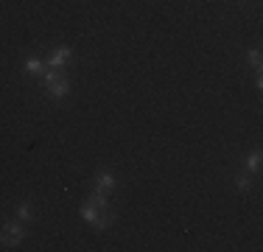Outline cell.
Instances as JSON below:
<instances>
[{
	"label": "cell",
	"instance_id": "6da1fadb",
	"mask_svg": "<svg viewBox=\"0 0 263 252\" xmlns=\"http://www.w3.org/2000/svg\"><path fill=\"white\" fill-rule=\"evenodd\" d=\"M23 238H25V227H23V221H20V219H17V221H6V224L0 227V244L6 247V250L23 244Z\"/></svg>",
	"mask_w": 263,
	"mask_h": 252
},
{
	"label": "cell",
	"instance_id": "7a4b0ae2",
	"mask_svg": "<svg viewBox=\"0 0 263 252\" xmlns=\"http://www.w3.org/2000/svg\"><path fill=\"white\" fill-rule=\"evenodd\" d=\"M42 76H45V84H48V93H51V98H62V95L70 93V81L65 79L59 70L42 73Z\"/></svg>",
	"mask_w": 263,
	"mask_h": 252
},
{
	"label": "cell",
	"instance_id": "3957f363",
	"mask_svg": "<svg viewBox=\"0 0 263 252\" xmlns=\"http://www.w3.org/2000/svg\"><path fill=\"white\" fill-rule=\"evenodd\" d=\"M67 62H70V48H56L48 59V67H65Z\"/></svg>",
	"mask_w": 263,
	"mask_h": 252
},
{
	"label": "cell",
	"instance_id": "277c9868",
	"mask_svg": "<svg viewBox=\"0 0 263 252\" xmlns=\"http://www.w3.org/2000/svg\"><path fill=\"white\" fill-rule=\"evenodd\" d=\"M115 188V177L109 171H101L98 180H95V190H101V193H109V190Z\"/></svg>",
	"mask_w": 263,
	"mask_h": 252
},
{
	"label": "cell",
	"instance_id": "5b68a950",
	"mask_svg": "<svg viewBox=\"0 0 263 252\" xmlns=\"http://www.w3.org/2000/svg\"><path fill=\"white\" fill-rule=\"evenodd\" d=\"M25 73H31V76H42L45 73V62L31 56V59H25Z\"/></svg>",
	"mask_w": 263,
	"mask_h": 252
},
{
	"label": "cell",
	"instance_id": "8992f818",
	"mask_svg": "<svg viewBox=\"0 0 263 252\" xmlns=\"http://www.w3.org/2000/svg\"><path fill=\"white\" fill-rule=\"evenodd\" d=\"M109 224H112V213L101 207V213L95 216V221H93V227H95V230H107Z\"/></svg>",
	"mask_w": 263,
	"mask_h": 252
},
{
	"label": "cell",
	"instance_id": "52a82bcc",
	"mask_svg": "<svg viewBox=\"0 0 263 252\" xmlns=\"http://www.w3.org/2000/svg\"><path fill=\"white\" fill-rule=\"evenodd\" d=\"M87 202H90V205H95V207H107V193H101V190H93Z\"/></svg>",
	"mask_w": 263,
	"mask_h": 252
},
{
	"label": "cell",
	"instance_id": "ba28073f",
	"mask_svg": "<svg viewBox=\"0 0 263 252\" xmlns=\"http://www.w3.org/2000/svg\"><path fill=\"white\" fill-rule=\"evenodd\" d=\"M81 216H84V221H90V224H93V221H95V216H98V207L87 202V205L81 207Z\"/></svg>",
	"mask_w": 263,
	"mask_h": 252
},
{
	"label": "cell",
	"instance_id": "9c48e42d",
	"mask_svg": "<svg viewBox=\"0 0 263 252\" xmlns=\"http://www.w3.org/2000/svg\"><path fill=\"white\" fill-rule=\"evenodd\" d=\"M247 168H249V171H258V168H261V151H252V154H249Z\"/></svg>",
	"mask_w": 263,
	"mask_h": 252
},
{
	"label": "cell",
	"instance_id": "30bf717a",
	"mask_svg": "<svg viewBox=\"0 0 263 252\" xmlns=\"http://www.w3.org/2000/svg\"><path fill=\"white\" fill-rule=\"evenodd\" d=\"M17 219L23 221V224H25V221H28V219H31V207L25 205V202H23V205H20V207H17Z\"/></svg>",
	"mask_w": 263,
	"mask_h": 252
},
{
	"label": "cell",
	"instance_id": "8fae6325",
	"mask_svg": "<svg viewBox=\"0 0 263 252\" xmlns=\"http://www.w3.org/2000/svg\"><path fill=\"white\" fill-rule=\"evenodd\" d=\"M247 59H249V64H252V67H261V51H258V48H255V51H249Z\"/></svg>",
	"mask_w": 263,
	"mask_h": 252
},
{
	"label": "cell",
	"instance_id": "7c38bea8",
	"mask_svg": "<svg viewBox=\"0 0 263 252\" xmlns=\"http://www.w3.org/2000/svg\"><path fill=\"white\" fill-rule=\"evenodd\" d=\"M249 185H252V182H249V174L244 171V174L238 177V188H241V190H249Z\"/></svg>",
	"mask_w": 263,
	"mask_h": 252
}]
</instances>
